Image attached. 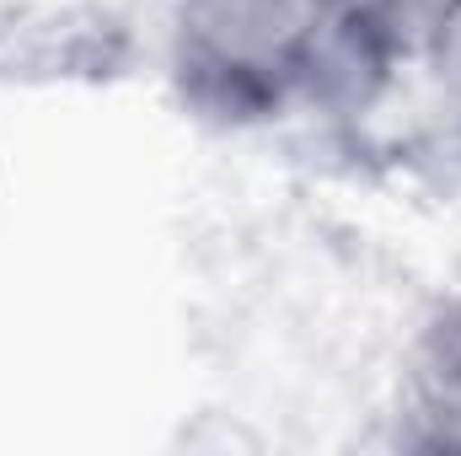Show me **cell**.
<instances>
[{
    "mask_svg": "<svg viewBox=\"0 0 461 456\" xmlns=\"http://www.w3.org/2000/svg\"><path fill=\"white\" fill-rule=\"evenodd\" d=\"M424 59H429L440 92L461 108V0H451L446 16L435 22V32H429V43H424Z\"/></svg>",
    "mask_w": 461,
    "mask_h": 456,
    "instance_id": "4",
    "label": "cell"
},
{
    "mask_svg": "<svg viewBox=\"0 0 461 456\" xmlns=\"http://www.w3.org/2000/svg\"><path fill=\"white\" fill-rule=\"evenodd\" d=\"M397 419L408 446L461 456V301L429 306L419 323L402 360Z\"/></svg>",
    "mask_w": 461,
    "mask_h": 456,
    "instance_id": "2",
    "label": "cell"
},
{
    "mask_svg": "<svg viewBox=\"0 0 461 456\" xmlns=\"http://www.w3.org/2000/svg\"><path fill=\"white\" fill-rule=\"evenodd\" d=\"M328 5L344 11L348 22H359L365 32H375L397 59H413V54H424L429 32L451 0H328Z\"/></svg>",
    "mask_w": 461,
    "mask_h": 456,
    "instance_id": "3",
    "label": "cell"
},
{
    "mask_svg": "<svg viewBox=\"0 0 461 456\" xmlns=\"http://www.w3.org/2000/svg\"><path fill=\"white\" fill-rule=\"evenodd\" d=\"M317 22L322 0H177L183 92L221 118L285 108Z\"/></svg>",
    "mask_w": 461,
    "mask_h": 456,
    "instance_id": "1",
    "label": "cell"
}]
</instances>
